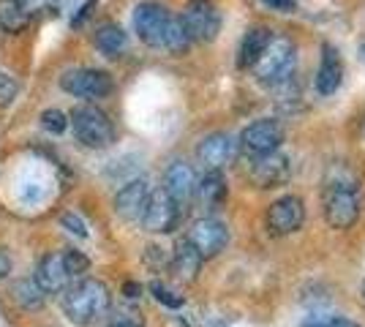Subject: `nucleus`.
<instances>
[{
	"label": "nucleus",
	"instance_id": "c756f323",
	"mask_svg": "<svg viewBox=\"0 0 365 327\" xmlns=\"http://www.w3.org/2000/svg\"><path fill=\"white\" fill-rule=\"evenodd\" d=\"M61 224L71 234H76V237H88V227H85V221L76 216V213H63V216H61Z\"/></svg>",
	"mask_w": 365,
	"mask_h": 327
},
{
	"label": "nucleus",
	"instance_id": "4468645a",
	"mask_svg": "<svg viewBox=\"0 0 365 327\" xmlns=\"http://www.w3.org/2000/svg\"><path fill=\"white\" fill-rule=\"evenodd\" d=\"M240 153V145L232 134L224 131H215L207 134L205 140L197 145V158L205 170H224L227 164H232Z\"/></svg>",
	"mask_w": 365,
	"mask_h": 327
},
{
	"label": "nucleus",
	"instance_id": "423d86ee",
	"mask_svg": "<svg viewBox=\"0 0 365 327\" xmlns=\"http://www.w3.org/2000/svg\"><path fill=\"white\" fill-rule=\"evenodd\" d=\"M180 22L194 44H210L221 33V11L213 0H188Z\"/></svg>",
	"mask_w": 365,
	"mask_h": 327
},
{
	"label": "nucleus",
	"instance_id": "0eeeda50",
	"mask_svg": "<svg viewBox=\"0 0 365 327\" xmlns=\"http://www.w3.org/2000/svg\"><path fill=\"white\" fill-rule=\"evenodd\" d=\"M61 88L74 98L98 101L115 90V82L101 68H71L61 77Z\"/></svg>",
	"mask_w": 365,
	"mask_h": 327
},
{
	"label": "nucleus",
	"instance_id": "20e7f679",
	"mask_svg": "<svg viewBox=\"0 0 365 327\" xmlns=\"http://www.w3.org/2000/svg\"><path fill=\"white\" fill-rule=\"evenodd\" d=\"M294 66H297V49L289 36H275L270 38V44L264 47L262 58L254 63V74L262 85H287L294 74Z\"/></svg>",
	"mask_w": 365,
	"mask_h": 327
},
{
	"label": "nucleus",
	"instance_id": "6ab92c4d",
	"mask_svg": "<svg viewBox=\"0 0 365 327\" xmlns=\"http://www.w3.org/2000/svg\"><path fill=\"white\" fill-rule=\"evenodd\" d=\"M202 262H205L202 254L188 243V237L178 240L175 254H172V273L178 276V281H182V284H194V281L199 279Z\"/></svg>",
	"mask_w": 365,
	"mask_h": 327
},
{
	"label": "nucleus",
	"instance_id": "b1692460",
	"mask_svg": "<svg viewBox=\"0 0 365 327\" xmlns=\"http://www.w3.org/2000/svg\"><path fill=\"white\" fill-rule=\"evenodd\" d=\"M31 16L22 11L19 0H0V28L6 33H22L28 28Z\"/></svg>",
	"mask_w": 365,
	"mask_h": 327
},
{
	"label": "nucleus",
	"instance_id": "f257e3e1",
	"mask_svg": "<svg viewBox=\"0 0 365 327\" xmlns=\"http://www.w3.org/2000/svg\"><path fill=\"white\" fill-rule=\"evenodd\" d=\"M88 270H91V259L82 251H49L44 259L36 265V284L44 289L46 295H58V292H66L79 279H85Z\"/></svg>",
	"mask_w": 365,
	"mask_h": 327
},
{
	"label": "nucleus",
	"instance_id": "f3484780",
	"mask_svg": "<svg viewBox=\"0 0 365 327\" xmlns=\"http://www.w3.org/2000/svg\"><path fill=\"white\" fill-rule=\"evenodd\" d=\"M341 82H344V61H341V55L333 44H324L319 68H317V77H314V88L319 95H333L341 88Z\"/></svg>",
	"mask_w": 365,
	"mask_h": 327
},
{
	"label": "nucleus",
	"instance_id": "ddd939ff",
	"mask_svg": "<svg viewBox=\"0 0 365 327\" xmlns=\"http://www.w3.org/2000/svg\"><path fill=\"white\" fill-rule=\"evenodd\" d=\"M251 167H248V177L254 180L257 188H278L284 186L289 180L292 167H289V158L281 156L278 150L273 153H264V156H248Z\"/></svg>",
	"mask_w": 365,
	"mask_h": 327
},
{
	"label": "nucleus",
	"instance_id": "72a5a7b5",
	"mask_svg": "<svg viewBox=\"0 0 365 327\" xmlns=\"http://www.w3.org/2000/svg\"><path fill=\"white\" fill-rule=\"evenodd\" d=\"M9 273H11V256L0 249V281L9 279Z\"/></svg>",
	"mask_w": 365,
	"mask_h": 327
},
{
	"label": "nucleus",
	"instance_id": "2eb2a0df",
	"mask_svg": "<svg viewBox=\"0 0 365 327\" xmlns=\"http://www.w3.org/2000/svg\"><path fill=\"white\" fill-rule=\"evenodd\" d=\"M161 188H164L180 207H185V204L194 199L197 172H194L191 164H185V161H172L167 167V172H164V186Z\"/></svg>",
	"mask_w": 365,
	"mask_h": 327
},
{
	"label": "nucleus",
	"instance_id": "9d476101",
	"mask_svg": "<svg viewBox=\"0 0 365 327\" xmlns=\"http://www.w3.org/2000/svg\"><path fill=\"white\" fill-rule=\"evenodd\" d=\"M169 11L161 3L145 0L134 9V33L139 36V41L150 49H161L164 44V33H167Z\"/></svg>",
	"mask_w": 365,
	"mask_h": 327
},
{
	"label": "nucleus",
	"instance_id": "cd10ccee",
	"mask_svg": "<svg viewBox=\"0 0 365 327\" xmlns=\"http://www.w3.org/2000/svg\"><path fill=\"white\" fill-rule=\"evenodd\" d=\"M303 327H360L351 319H344V316H324V313H317V316H308L303 322Z\"/></svg>",
	"mask_w": 365,
	"mask_h": 327
},
{
	"label": "nucleus",
	"instance_id": "393cba45",
	"mask_svg": "<svg viewBox=\"0 0 365 327\" xmlns=\"http://www.w3.org/2000/svg\"><path fill=\"white\" fill-rule=\"evenodd\" d=\"M41 125L49 134H63L68 128V115L61 109H46V112H41Z\"/></svg>",
	"mask_w": 365,
	"mask_h": 327
},
{
	"label": "nucleus",
	"instance_id": "f03ea898",
	"mask_svg": "<svg viewBox=\"0 0 365 327\" xmlns=\"http://www.w3.org/2000/svg\"><path fill=\"white\" fill-rule=\"evenodd\" d=\"M330 175H335L330 170ZM322 216L330 229H349L360 218V197H357V180L351 175H335L324 180V197H322Z\"/></svg>",
	"mask_w": 365,
	"mask_h": 327
},
{
	"label": "nucleus",
	"instance_id": "aec40b11",
	"mask_svg": "<svg viewBox=\"0 0 365 327\" xmlns=\"http://www.w3.org/2000/svg\"><path fill=\"white\" fill-rule=\"evenodd\" d=\"M270 38H273V31H270L267 25H254V28H248L243 36V41H240V49H237V66H240V68H254V63L262 58L264 47L270 44Z\"/></svg>",
	"mask_w": 365,
	"mask_h": 327
},
{
	"label": "nucleus",
	"instance_id": "a211bd4d",
	"mask_svg": "<svg viewBox=\"0 0 365 327\" xmlns=\"http://www.w3.org/2000/svg\"><path fill=\"white\" fill-rule=\"evenodd\" d=\"M194 197L202 204V210H207V213H213V210H218L221 204L227 202V177L221 175V170L205 172L197 180Z\"/></svg>",
	"mask_w": 365,
	"mask_h": 327
},
{
	"label": "nucleus",
	"instance_id": "6e6552de",
	"mask_svg": "<svg viewBox=\"0 0 365 327\" xmlns=\"http://www.w3.org/2000/svg\"><path fill=\"white\" fill-rule=\"evenodd\" d=\"M182 216V207L172 197H169L164 188L150 191V199L145 204V213H142V227L153 234H169L172 229H178Z\"/></svg>",
	"mask_w": 365,
	"mask_h": 327
},
{
	"label": "nucleus",
	"instance_id": "a878e982",
	"mask_svg": "<svg viewBox=\"0 0 365 327\" xmlns=\"http://www.w3.org/2000/svg\"><path fill=\"white\" fill-rule=\"evenodd\" d=\"M150 292H153V297H155L161 306H167V308H180V306H182V297L175 295L169 286L158 284V281H153V284H150Z\"/></svg>",
	"mask_w": 365,
	"mask_h": 327
},
{
	"label": "nucleus",
	"instance_id": "4be33fe9",
	"mask_svg": "<svg viewBox=\"0 0 365 327\" xmlns=\"http://www.w3.org/2000/svg\"><path fill=\"white\" fill-rule=\"evenodd\" d=\"M11 295L14 300L22 306V308H28V311H41L46 303V292L36 284V279H22L14 284V289H11Z\"/></svg>",
	"mask_w": 365,
	"mask_h": 327
},
{
	"label": "nucleus",
	"instance_id": "f704fd0d",
	"mask_svg": "<svg viewBox=\"0 0 365 327\" xmlns=\"http://www.w3.org/2000/svg\"><path fill=\"white\" fill-rule=\"evenodd\" d=\"M123 292H125V297H139L142 286H139V284H125V286H123Z\"/></svg>",
	"mask_w": 365,
	"mask_h": 327
},
{
	"label": "nucleus",
	"instance_id": "c85d7f7f",
	"mask_svg": "<svg viewBox=\"0 0 365 327\" xmlns=\"http://www.w3.org/2000/svg\"><path fill=\"white\" fill-rule=\"evenodd\" d=\"M16 93H19L16 79L11 74H6V71H0V107H9L16 98Z\"/></svg>",
	"mask_w": 365,
	"mask_h": 327
},
{
	"label": "nucleus",
	"instance_id": "412c9836",
	"mask_svg": "<svg viewBox=\"0 0 365 327\" xmlns=\"http://www.w3.org/2000/svg\"><path fill=\"white\" fill-rule=\"evenodd\" d=\"M93 44L104 58H120L128 47V33L115 22H104L98 31L93 33Z\"/></svg>",
	"mask_w": 365,
	"mask_h": 327
},
{
	"label": "nucleus",
	"instance_id": "1a4fd4ad",
	"mask_svg": "<svg viewBox=\"0 0 365 327\" xmlns=\"http://www.w3.org/2000/svg\"><path fill=\"white\" fill-rule=\"evenodd\" d=\"M305 221V204L300 197L294 194H287L281 199H275L270 207H267V216H264V227H267V234L273 237H287V234H294Z\"/></svg>",
	"mask_w": 365,
	"mask_h": 327
},
{
	"label": "nucleus",
	"instance_id": "7c9ffc66",
	"mask_svg": "<svg viewBox=\"0 0 365 327\" xmlns=\"http://www.w3.org/2000/svg\"><path fill=\"white\" fill-rule=\"evenodd\" d=\"M49 3L52 0H19V6H22V11L28 16H36V14H44L46 9H49Z\"/></svg>",
	"mask_w": 365,
	"mask_h": 327
},
{
	"label": "nucleus",
	"instance_id": "c9c22d12",
	"mask_svg": "<svg viewBox=\"0 0 365 327\" xmlns=\"http://www.w3.org/2000/svg\"><path fill=\"white\" fill-rule=\"evenodd\" d=\"M363 297H365V281H363Z\"/></svg>",
	"mask_w": 365,
	"mask_h": 327
},
{
	"label": "nucleus",
	"instance_id": "dca6fc26",
	"mask_svg": "<svg viewBox=\"0 0 365 327\" xmlns=\"http://www.w3.org/2000/svg\"><path fill=\"white\" fill-rule=\"evenodd\" d=\"M150 191L153 188L145 177H137V180L125 183V186L118 191V197H115V213H118L123 221H139L142 213H145V204L150 199Z\"/></svg>",
	"mask_w": 365,
	"mask_h": 327
},
{
	"label": "nucleus",
	"instance_id": "bb28decb",
	"mask_svg": "<svg viewBox=\"0 0 365 327\" xmlns=\"http://www.w3.org/2000/svg\"><path fill=\"white\" fill-rule=\"evenodd\" d=\"M107 327H145L139 311H131V308H118V311L109 316Z\"/></svg>",
	"mask_w": 365,
	"mask_h": 327
},
{
	"label": "nucleus",
	"instance_id": "5701e85b",
	"mask_svg": "<svg viewBox=\"0 0 365 327\" xmlns=\"http://www.w3.org/2000/svg\"><path fill=\"white\" fill-rule=\"evenodd\" d=\"M191 36L185 33V28H182L180 16H169L167 22V33H164V44H161V49H167L169 55H185L188 49H191Z\"/></svg>",
	"mask_w": 365,
	"mask_h": 327
},
{
	"label": "nucleus",
	"instance_id": "f8f14e48",
	"mask_svg": "<svg viewBox=\"0 0 365 327\" xmlns=\"http://www.w3.org/2000/svg\"><path fill=\"white\" fill-rule=\"evenodd\" d=\"M188 243L202 254V259H213L229 246V229L218 218H199L188 229Z\"/></svg>",
	"mask_w": 365,
	"mask_h": 327
},
{
	"label": "nucleus",
	"instance_id": "39448f33",
	"mask_svg": "<svg viewBox=\"0 0 365 327\" xmlns=\"http://www.w3.org/2000/svg\"><path fill=\"white\" fill-rule=\"evenodd\" d=\"M68 125L74 128L76 142L91 150H104L115 142V125L109 120V115L93 104H79L68 115Z\"/></svg>",
	"mask_w": 365,
	"mask_h": 327
},
{
	"label": "nucleus",
	"instance_id": "9b49d317",
	"mask_svg": "<svg viewBox=\"0 0 365 327\" xmlns=\"http://www.w3.org/2000/svg\"><path fill=\"white\" fill-rule=\"evenodd\" d=\"M284 142V128L278 120H270V118H262V120H254L243 128L240 134V150L245 156H264V153H273L281 147Z\"/></svg>",
	"mask_w": 365,
	"mask_h": 327
},
{
	"label": "nucleus",
	"instance_id": "7ed1b4c3",
	"mask_svg": "<svg viewBox=\"0 0 365 327\" xmlns=\"http://www.w3.org/2000/svg\"><path fill=\"white\" fill-rule=\"evenodd\" d=\"M109 306L112 297L107 284L96 279H79L63 295V311L74 325H93L96 319L109 313Z\"/></svg>",
	"mask_w": 365,
	"mask_h": 327
},
{
	"label": "nucleus",
	"instance_id": "473e14b6",
	"mask_svg": "<svg viewBox=\"0 0 365 327\" xmlns=\"http://www.w3.org/2000/svg\"><path fill=\"white\" fill-rule=\"evenodd\" d=\"M93 11H96V0H88V3L79 9V14L71 19V28H82V22H85V19H91Z\"/></svg>",
	"mask_w": 365,
	"mask_h": 327
},
{
	"label": "nucleus",
	"instance_id": "2f4dec72",
	"mask_svg": "<svg viewBox=\"0 0 365 327\" xmlns=\"http://www.w3.org/2000/svg\"><path fill=\"white\" fill-rule=\"evenodd\" d=\"M267 9H273L278 14H292L297 9V0H262Z\"/></svg>",
	"mask_w": 365,
	"mask_h": 327
}]
</instances>
